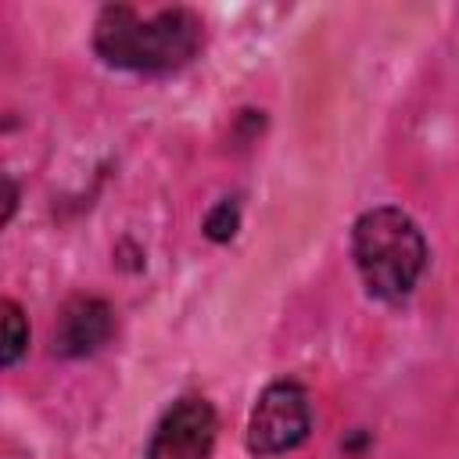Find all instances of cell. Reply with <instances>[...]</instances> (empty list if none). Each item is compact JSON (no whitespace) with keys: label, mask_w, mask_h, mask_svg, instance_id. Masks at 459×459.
I'll list each match as a JSON object with an SVG mask.
<instances>
[{"label":"cell","mask_w":459,"mask_h":459,"mask_svg":"<svg viewBox=\"0 0 459 459\" xmlns=\"http://www.w3.org/2000/svg\"><path fill=\"white\" fill-rule=\"evenodd\" d=\"M348 247L366 294L380 305H405L430 265V244L420 222L398 204L366 208L351 222Z\"/></svg>","instance_id":"2"},{"label":"cell","mask_w":459,"mask_h":459,"mask_svg":"<svg viewBox=\"0 0 459 459\" xmlns=\"http://www.w3.org/2000/svg\"><path fill=\"white\" fill-rule=\"evenodd\" d=\"M312 434V398L308 387L294 377L269 380L247 416L244 445L255 459H276L301 448Z\"/></svg>","instance_id":"3"},{"label":"cell","mask_w":459,"mask_h":459,"mask_svg":"<svg viewBox=\"0 0 459 459\" xmlns=\"http://www.w3.org/2000/svg\"><path fill=\"white\" fill-rule=\"evenodd\" d=\"M4 344H0V362L4 369H14L22 355L29 351V319L14 298H4Z\"/></svg>","instance_id":"6"},{"label":"cell","mask_w":459,"mask_h":459,"mask_svg":"<svg viewBox=\"0 0 459 459\" xmlns=\"http://www.w3.org/2000/svg\"><path fill=\"white\" fill-rule=\"evenodd\" d=\"M237 226H240V204H237L233 197H222V201L204 215V222H201L204 237H208V240H215V244L233 240Z\"/></svg>","instance_id":"7"},{"label":"cell","mask_w":459,"mask_h":459,"mask_svg":"<svg viewBox=\"0 0 459 459\" xmlns=\"http://www.w3.org/2000/svg\"><path fill=\"white\" fill-rule=\"evenodd\" d=\"M90 43L108 68L133 75H172L201 54L204 22L179 4L151 14H140L133 4H108L93 18Z\"/></svg>","instance_id":"1"},{"label":"cell","mask_w":459,"mask_h":459,"mask_svg":"<svg viewBox=\"0 0 459 459\" xmlns=\"http://www.w3.org/2000/svg\"><path fill=\"white\" fill-rule=\"evenodd\" d=\"M14 208H18V186H14V179L7 176V208H4V222H11Z\"/></svg>","instance_id":"8"},{"label":"cell","mask_w":459,"mask_h":459,"mask_svg":"<svg viewBox=\"0 0 459 459\" xmlns=\"http://www.w3.org/2000/svg\"><path fill=\"white\" fill-rule=\"evenodd\" d=\"M115 337V308L97 294H75L61 305L54 323V355L90 359Z\"/></svg>","instance_id":"5"},{"label":"cell","mask_w":459,"mask_h":459,"mask_svg":"<svg viewBox=\"0 0 459 459\" xmlns=\"http://www.w3.org/2000/svg\"><path fill=\"white\" fill-rule=\"evenodd\" d=\"M215 437H219L215 405L204 394H183L154 423L143 459H212Z\"/></svg>","instance_id":"4"}]
</instances>
